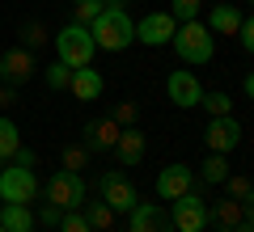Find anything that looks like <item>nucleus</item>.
I'll list each match as a JSON object with an SVG mask.
<instances>
[{
    "label": "nucleus",
    "mask_w": 254,
    "mask_h": 232,
    "mask_svg": "<svg viewBox=\"0 0 254 232\" xmlns=\"http://www.w3.org/2000/svg\"><path fill=\"white\" fill-rule=\"evenodd\" d=\"M170 46L178 51V59L190 63V68H203V63H212V55H216V34H212L199 17L195 21H178Z\"/></svg>",
    "instance_id": "1"
},
{
    "label": "nucleus",
    "mask_w": 254,
    "mask_h": 232,
    "mask_svg": "<svg viewBox=\"0 0 254 232\" xmlns=\"http://www.w3.org/2000/svg\"><path fill=\"white\" fill-rule=\"evenodd\" d=\"M89 34H93L98 51H127V46L136 43V21L127 17L123 9H102L98 21L89 26Z\"/></svg>",
    "instance_id": "2"
},
{
    "label": "nucleus",
    "mask_w": 254,
    "mask_h": 232,
    "mask_svg": "<svg viewBox=\"0 0 254 232\" xmlns=\"http://www.w3.org/2000/svg\"><path fill=\"white\" fill-rule=\"evenodd\" d=\"M93 34H89V26H64L60 34H55V55H60V63H68V68H89V59H93Z\"/></svg>",
    "instance_id": "3"
},
{
    "label": "nucleus",
    "mask_w": 254,
    "mask_h": 232,
    "mask_svg": "<svg viewBox=\"0 0 254 232\" xmlns=\"http://www.w3.org/2000/svg\"><path fill=\"white\" fill-rule=\"evenodd\" d=\"M47 203H55L60 211H81L85 203V178L72 169H55L47 182Z\"/></svg>",
    "instance_id": "4"
},
{
    "label": "nucleus",
    "mask_w": 254,
    "mask_h": 232,
    "mask_svg": "<svg viewBox=\"0 0 254 232\" xmlns=\"http://www.w3.org/2000/svg\"><path fill=\"white\" fill-rule=\"evenodd\" d=\"M38 194V178L30 169H21V165L9 161V169H0V198L4 203H34Z\"/></svg>",
    "instance_id": "5"
},
{
    "label": "nucleus",
    "mask_w": 254,
    "mask_h": 232,
    "mask_svg": "<svg viewBox=\"0 0 254 232\" xmlns=\"http://www.w3.org/2000/svg\"><path fill=\"white\" fill-rule=\"evenodd\" d=\"M170 215H174V228L178 232H203L208 228V203H203L195 190H187L182 198H174Z\"/></svg>",
    "instance_id": "6"
},
{
    "label": "nucleus",
    "mask_w": 254,
    "mask_h": 232,
    "mask_svg": "<svg viewBox=\"0 0 254 232\" xmlns=\"http://www.w3.org/2000/svg\"><path fill=\"white\" fill-rule=\"evenodd\" d=\"M203 143H208V152H233L237 143H242V123H237L233 114H220V118H208V131H203Z\"/></svg>",
    "instance_id": "7"
},
{
    "label": "nucleus",
    "mask_w": 254,
    "mask_h": 232,
    "mask_svg": "<svg viewBox=\"0 0 254 232\" xmlns=\"http://www.w3.org/2000/svg\"><path fill=\"white\" fill-rule=\"evenodd\" d=\"M98 190H102V203H106L110 211H131V207L140 203L136 186H131V182L123 178V173H102Z\"/></svg>",
    "instance_id": "8"
},
{
    "label": "nucleus",
    "mask_w": 254,
    "mask_h": 232,
    "mask_svg": "<svg viewBox=\"0 0 254 232\" xmlns=\"http://www.w3.org/2000/svg\"><path fill=\"white\" fill-rule=\"evenodd\" d=\"M174 30H178V21H174L170 13H144V17L136 21V38L144 46H170Z\"/></svg>",
    "instance_id": "9"
},
{
    "label": "nucleus",
    "mask_w": 254,
    "mask_h": 232,
    "mask_svg": "<svg viewBox=\"0 0 254 232\" xmlns=\"http://www.w3.org/2000/svg\"><path fill=\"white\" fill-rule=\"evenodd\" d=\"M127 215H131V232H178V228H174L170 207H157V203H136Z\"/></svg>",
    "instance_id": "10"
},
{
    "label": "nucleus",
    "mask_w": 254,
    "mask_h": 232,
    "mask_svg": "<svg viewBox=\"0 0 254 232\" xmlns=\"http://www.w3.org/2000/svg\"><path fill=\"white\" fill-rule=\"evenodd\" d=\"M165 93H170V101H174L178 110H190V106H199L203 85L195 81V72L178 68V72H170V81H165Z\"/></svg>",
    "instance_id": "11"
},
{
    "label": "nucleus",
    "mask_w": 254,
    "mask_h": 232,
    "mask_svg": "<svg viewBox=\"0 0 254 232\" xmlns=\"http://www.w3.org/2000/svg\"><path fill=\"white\" fill-rule=\"evenodd\" d=\"M195 186V173H190V165H165L161 173H157V194L165 198V203H174V198H182L187 190Z\"/></svg>",
    "instance_id": "12"
},
{
    "label": "nucleus",
    "mask_w": 254,
    "mask_h": 232,
    "mask_svg": "<svg viewBox=\"0 0 254 232\" xmlns=\"http://www.w3.org/2000/svg\"><path fill=\"white\" fill-rule=\"evenodd\" d=\"M0 76L9 85H21L34 76V55H30V46H13V51L0 55Z\"/></svg>",
    "instance_id": "13"
},
{
    "label": "nucleus",
    "mask_w": 254,
    "mask_h": 232,
    "mask_svg": "<svg viewBox=\"0 0 254 232\" xmlns=\"http://www.w3.org/2000/svg\"><path fill=\"white\" fill-rule=\"evenodd\" d=\"M144 131H136V127H127V131H119V139H115V156H119V165H140L144 161Z\"/></svg>",
    "instance_id": "14"
},
{
    "label": "nucleus",
    "mask_w": 254,
    "mask_h": 232,
    "mask_svg": "<svg viewBox=\"0 0 254 232\" xmlns=\"http://www.w3.org/2000/svg\"><path fill=\"white\" fill-rule=\"evenodd\" d=\"M68 89L76 93V101H98L102 97V72H93V68H72V81H68Z\"/></svg>",
    "instance_id": "15"
},
{
    "label": "nucleus",
    "mask_w": 254,
    "mask_h": 232,
    "mask_svg": "<svg viewBox=\"0 0 254 232\" xmlns=\"http://www.w3.org/2000/svg\"><path fill=\"white\" fill-rule=\"evenodd\" d=\"M0 224H4L9 232H34L38 228L30 203H4V207H0Z\"/></svg>",
    "instance_id": "16"
},
{
    "label": "nucleus",
    "mask_w": 254,
    "mask_h": 232,
    "mask_svg": "<svg viewBox=\"0 0 254 232\" xmlns=\"http://www.w3.org/2000/svg\"><path fill=\"white\" fill-rule=\"evenodd\" d=\"M208 224H216L220 232H233L237 224H242V203H237V198L216 203V211H208Z\"/></svg>",
    "instance_id": "17"
},
{
    "label": "nucleus",
    "mask_w": 254,
    "mask_h": 232,
    "mask_svg": "<svg viewBox=\"0 0 254 232\" xmlns=\"http://www.w3.org/2000/svg\"><path fill=\"white\" fill-rule=\"evenodd\" d=\"M208 30H212V34H237V30H242V13H237L233 4H216Z\"/></svg>",
    "instance_id": "18"
},
{
    "label": "nucleus",
    "mask_w": 254,
    "mask_h": 232,
    "mask_svg": "<svg viewBox=\"0 0 254 232\" xmlns=\"http://www.w3.org/2000/svg\"><path fill=\"white\" fill-rule=\"evenodd\" d=\"M115 139H119V123H115V118H102V123L89 127V148H93V152L115 148Z\"/></svg>",
    "instance_id": "19"
},
{
    "label": "nucleus",
    "mask_w": 254,
    "mask_h": 232,
    "mask_svg": "<svg viewBox=\"0 0 254 232\" xmlns=\"http://www.w3.org/2000/svg\"><path fill=\"white\" fill-rule=\"evenodd\" d=\"M199 178L208 182V186H220V182L229 178V161L220 156V152H208V161L199 165Z\"/></svg>",
    "instance_id": "20"
},
{
    "label": "nucleus",
    "mask_w": 254,
    "mask_h": 232,
    "mask_svg": "<svg viewBox=\"0 0 254 232\" xmlns=\"http://www.w3.org/2000/svg\"><path fill=\"white\" fill-rule=\"evenodd\" d=\"M21 148V131L13 118H0V161H13V152Z\"/></svg>",
    "instance_id": "21"
},
{
    "label": "nucleus",
    "mask_w": 254,
    "mask_h": 232,
    "mask_svg": "<svg viewBox=\"0 0 254 232\" xmlns=\"http://www.w3.org/2000/svg\"><path fill=\"white\" fill-rule=\"evenodd\" d=\"M102 9H106V0H72V21L76 26H93Z\"/></svg>",
    "instance_id": "22"
},
{
    "label": "nucleus",
    "mask_w": 254,
    "mask_h": 232,
    "mask_svg": "<svg viewBox=\"0 0 254 232\" xmlns=\"http://www.w3.org/2000/svg\"><path fill=\"white\" fill-rule=\"evenodd\" d=\"M199 106L208 110V118H220V114H229V110H233V97H229V93H220V89H212V93H203V97H199Z\"/></svg>",
    "instance_id": "23"
},
{
    "label": "nucleus",
    "mask_w": 254,
    "mask_h": 232,
    "mask_svg": "<svg viewBox=\"0 0 254 232\" xmlns=\"http://www.w3.org/2000/svg\"><path fill=\"white\" fill-rule=\"evenodd\" d=\"M85 220H89L93 232H102V228H110V224H115V211H110L106 203H89V207H85Z\"/></svg>",
    "instance_id": "24"
},
{
    "label": "nucleus",
    "mask_w": 254,
    "mask_h": 232,
    "mask_svg": "<svg viewBox=\"0 0 254 232\" xmlns=\"http://www.w3.org/2000/svg\"><path fill=\"white\" fill-rule=\"evenodd\" d=\"M68 81H72V68L55 59L51 68H47V85H51V89H68Z\"/></svg>",
    "instance_id": "25"
},
{
    "label": "nucleus",
    "mask_w": 254,
    "mask_h": 232,
    "mask_svg": "<svg viewBox=\"0 0 254 232\" xmlns=\"http://www.w3.org/2000/svg\"><path fill=\"white\" fill-rule=\"evenodd\" d=\"M199 4H203V0H174L170 17L174 21H195V17H199Z\"/></svg>",
    "instance_id": "26"
},
{
    "label": "nucleus",
    "mask_w": 254,
    "mask_h": 232,
    "mask_svg": "<svg viewBox=\"0 0 254 232\" xmlns=\"http://www.w3.org/2000/svg\"><path fill=\"white\" fill-rule=\"evenodd\" d=\"M60 232H93V228H89V220H85V211H64Z\"/></svg>",
    "instance_id": "27"
},
{
    "label": "nucleus",
    "mask_w": 254,
    "mask_h": 232,
    "mask_svg": "<svg viewBox=\"0 0 254 232\" xmlns=\"http://www.w3.org/2000/svg\"><path fill=\"white\" fill-rule=\"evenodd\" d=\"M237 38H242L246 55H254V17H246V21H242V30H237Z\"/></svg>",
    "instance_id": "28"
},
{
    "label": "nucleus",
    "mask_w": 254,
    "mask_h": 232,
    "mask_svg": "<svg viewBox=\"0 0 254 232\" xmlns=\"http://www.w3.org/2000/svg\"><path fill=\"white\" fill-rule=\"evenodd\" d=\"M81 165H85V148H68V152H64V169L81 173Z\"/></svg>",
    "instance_id": "29"
},
{
    "label": "nucleus",
    "mask_w": 254,
    "mask_h": 232,
    "mask_svg": "<svg viewBox=\"0 0 254 232\" xmlns=\"http://www.w3.org/2000/svg\"><path fill=\"white\" fill-rule=\"evenodd\" d=\"M225 182H229V194H233V198H237V203H242V198H246V194H250V182H246V178H233V173H229V178H225Z\"/></svg>",
    "instance_id": "30"
},
{
    "label": "nucleus",
    "mask_w": 254,
    "mask_h": 232,
    "mask_svg": "<svg viewBox=\"0 0 254 232\" xmlns=\"http://www.w3.org/2000/svg\"><path fill=\"white\" fill-rule=\"evenodd\" d=\"M60 220H64V211H60L55 203H47V207H43V224H47V228H51V224L60 228Z\"/></svg>",
    "instance_id": "31"
},
{
    "label": "nucleus",
    "mask_w": 254,
    "mask_h": 232,
    "mask_svg": "<svg viewBox=\"0 0 254 232\" xmlns=\"http://www.w3.org/2000/svg\"><path fill=\"white\" fill-rule=\"evenodd\" d=\"M13 165H21V169H34V152H30V148H17V152H13Z\"/></svg>",
    "instance_id": "32"
},
{
    "label": "nucleus",
    "mask_w": 254,
    "mask_h": 232,
    "mask_svg": "<svg viewBox=\"0 0 254 232\" xmlns=\"http://www.w3.org/2000/svg\"><path fill=\"white\" fill-rule=\"evenodd\" d=\"M131 118H136V106H131V101H123V106L115 110V123H131Z\"/></svg>",
    "instance_id": "33"
},
{
    "label": "nucleus",
    "mask_w": 254,
    "mask_h": 232,
    "mask_svg": "<svg viewBox=\"0 0 254 232\" xmlns=\"http://www.w3.org/2000/svg\"><path fill=\"white\" fill-rule=\"evenodd\" d=\"M242 220H250V224H254V186H250V194L242 198Z\"/></svg>",
    "instance_id": "34"
},
{
    "label": "nucleus",
    "mask_w": 254,
    "mask_h": 232,
    "mask_svg": "<svg viewBox=\"0 0 254 232\" xmlns=\"http://www.w3.org/2000/svg\"><path fill=\"white\" fill-rule=\"evenodd\" d=\"M26 43L38 46V43H43V30H38V26H26Z\"/></svg>",
    "instance_id": "35"
},
{
    "label": "nucleus",
    "mask_w": 254,
    "mask_h": 232,
    "mask_svg": "<svg viewBox=\"0 0 254 232\" xmlns=\"http://www.w3.org/2000/svg\"><path fill=\"white\" fill-rule=\"evenodd\" d=\"M246 97H254V72L246 76Z\"/></svg>",
    "instance_id": "36"
},
{
    "label": "nucleus",
    "mask_w": 254,
    "mask_h": 232,
    "mask_svg": "<svg viewBox=\"0 0 254 232\" xmlns=\"http://www.w3.org/2000/svg\"><path fill=\"white\" fill-rule=\"evenodd\" d=\"M233 232H254V224H250V220H242V224H237Z\"/></svg>",
    "instance_id": "37"
},
{
    "label": "nucleus",
    "mask_w": 254,
    "mask_h": 232,
    "mask_svg": "<svg viewBox=\"0 0 254 232\" xmlns=\"http://www.w3.org/2000/svg\"><path fill=\"white\" fill-rule=\"evenodd\" d=\"M123 4H127V0H106V9H123Z\"/></svg>",
    "instance_id": "38"
},
{
    "label": "nucleus",
    "mask_w": 254,
    "mask_h": 232,
    "mask_svg": "<svg viewBox=\"0 0 254 232\" xmlns=\"http://www.w3.org/2000/svg\"><path fill=\"white\" fill-rule=\"evenodd\" d=\"M0 232H9V228H4V224H0Z\"/></svg>",
    "instance_id": "39"
},
{
    "label": "nucleus",
    "mask_w": 254,
    "mask_h": 232,
    "mask_svg": "<svg viewBox=\"0 0 254 232\" xmlns=\"http://www.w3.org/2000/svg\"><path fill=\"white\" fill-rule=\"evenodd\" d=\"M250 4H254V0H250Z\"/></svg>",
    "instance_id": "40"
}]
</instances>
